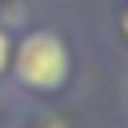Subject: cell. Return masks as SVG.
<instances>
[{"label": "cell", "mask_w": 128, "mask_h": 128, "mask_svg": "<svg viewBox=\"0 0 128 128\" xmlns=\"http://www.w3.org/2000/svg\"><path fill=\"white\" fill-rule=\"evenodd\" d=\"M16 76L36 92H56L68 80V48L56 32L40 28L16 48Z\"/></svg>", "instance_id": "6da1fadb"}, {"label": "cell", "mask_w": 128, "mask_h": 128, "mask_svg": "<svg viewBox=\"0 0 128 128\" xmlns=\"http://www.w3.org/2000/svg\"><path fill=\"white\" fill-rule=\"evenodd\" d=\"M8 56H12V44H8V32L0 28V72L8 68Z\"/></svg>", "instance_id": "7a4b0ae2"}, {"label": "cell", "mask_w": 128, "mask_h": 128, "mask_svg": "<svg viewBox=\"0 0 128 128\" xmlns=\"http://www.w3.org/2000/svg\"><path fill=\"white\" fill-rule=\"evenodd\" d=\"M124 32H128V12H124Z\"/></svg>", "instance_id": "3957f363"}]
</instances>
